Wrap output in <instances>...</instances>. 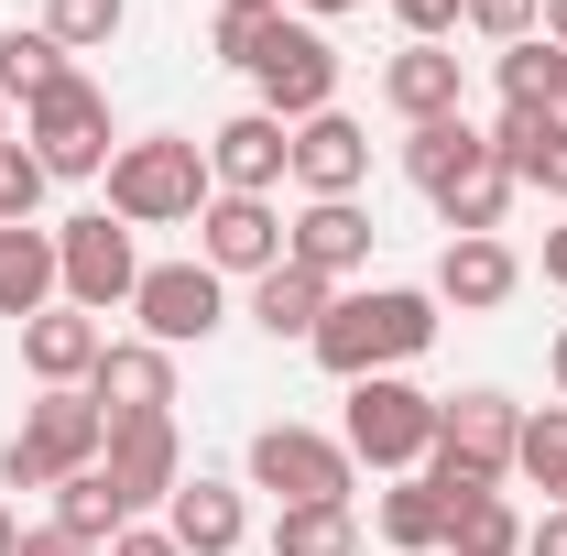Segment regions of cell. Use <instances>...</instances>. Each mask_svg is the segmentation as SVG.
Listing matches in <instances>:
<instances>
[{
  "mask_svg": "<svg viewBox=\"0 0 567 556\" xmlns=\"http://www.w3.org/2000/svg\"><path fill=\"white\" fill-rule=\"evenodd\" d=\"M87 404H99L110 425L175 415V349H153V339H110V349H99V371H87Z\"/></svg>",
  "mask_w": 567,
  "mask_h": 556,
  "instance_id": "13",
  "label": "cell"
},
{
  "mask_svg": "<svg viewBox=\"0 0 567 556\" xmlns=\"http://www.w3.org/2000/svg\"><path fill=\"white\" fill-rule=\"evenodd\" d=\"M99 447H110V415L87 393H33V415L0 447V491H55L76 470H99Z\"/></svg>",
  "mask_w": 567,
  "mask_h": 556,
  "instance_id": "5",
  "label": "cell"
},
{
  "mask_svg": "<svg viewBox=\"0 0 567 556\" xmlns=\"http://www.w3.org/2000/svg\"><path fill=\"white\" fill-rule=\"evenodd\" d=\"M11 546H22V524H11V502H0V556H11Z\"/></svg>",
  "mask_w": 567,
  "mask_h": 556,
  "instance_id": "44",
  "label": "cell"
},
{
  "mask_svg": "<svg viewBox=\"0 0 567 556\" xmlns=\"http://www.w3.org/2000/svg\"><path fill=\"white\" fill-rule=\"evenodd\" d=\"M447 556H524V513L502 491H458L447 502Z\"/></svg>",
  "mask_w": 567,
  "mask_h": 556,
  "instance_id": "28",
  "label": "cell"
},
{
  "mask_svg": "<svg viewBox=\"0 0 567 556\" xmlns=\"http://www.w3.org/2000/svg\"><path fill=\"white\" fill-rule=\"evenodd\" d=\"M99 481L121 491V513H153V502H175V481H186V447H175V415L110 425V447H99Z\"/></svg>",
  "mask_w": 567,
  "mask_h": 556,
  "instance_id": "12",
  "label": "cell"
},
{
  "mask_svg": "<svg viewBox=\"0 0 567 556\" xmlns=\"http://www.w3.org/2000/svg\"><path fill=\"white\" fill-rule=\"evenodd\" d=\"M0 142H11V99H0Z\"/></svg>",
  "mask_w": 567,
  "mask_h": 556,
  "instance_id": "46",
  "label": "cell"
},
{
  "mask_svg": "<svg viewBox=\"0 0 567 556\" xmlns=\"http://www.w3.org/2000/svg\"><path fill=\"white\" fill-rule=\"evenodd\" d=\"M99 349H110V328H99V317H76V306H44V317L22 328V371H33L44 393H87Z\"/></svg>",
  "mask_w": 567,
  "mask_h": 556,
  "instance_id": "17",
  "label": "cell"
},
{
  "mask_svg": "<svg viewBox=\"0 0 567 556\" xmlns=\"http://www.w3.org/2000/svg\"><path fill=\"white\" fill-rule=\"evenodd\" d=\"M458 22H470L481 44H524V33L546 22V0H458Z\"/></svg>",
  "mask_w": 567,
  "mask_h": 556,
  "instance_id": "35",
  "label": "cell"
},
{
  "mask_svg": "<svg viewBox=\"0 0 567 556\" xmlns=\"http://www.w3.org/2000/svg\"><path fill=\"white\" fill-rule=\"evenodd\" d=\"M22 142H33V164L55 175V186H87V175H110V99L87 87V76H66V87H44L33 110H22Z\"/></svg>",
  "mask_w": 567,
  "mask_h": 556,
  "instance_id": "8",
  "label": "cell"
},
{
  "mask_svg": "<svg viewBox=\"0 0 567 556\" xmlns=\"http://www.w3.org/2000/svg\"><path fill=\"white\" fill-rule=\"evenodd\" d=\"M164 535H175L186 556H229L240 535H251V513H240V491H229V481L197 470V481H175V502H164Z\"/></svg>",
  "mask_w": 567,
  "mask_h": 556,
  "instance_id": "23",
  "label": "cell"
},
{
  "mask_svg": "<svg viewBox=\"0 0 567 556\" xmlns=\"http://www.w3.org/2000/svg\"><path fill=\"white\" fill-rule=\"evenodd\" d=\"M393 22H404V44H447L458 33V0H393Z\"/></svg>",
  "mask_w": 567,
  "mask_h": 556,
  "instance_id": "36",
  "label": "cell"
},
{
  "mask_svg": "<svg viewBox=\"0 0 567 556\" xmlns=\"http://www.w3.org/2000/svg\"><path fill=\"white\" fill-rule=\"evenodd\" d=\"M121 22H132V0H44V33H55L66 55H99V44H121Z\"/></svg>",
  "mask_w": 567,
  "mask_h": 556,
  "instance_id": "32",
  "label": "cell"
},
{
  "mask_svg": "<svg viewBox=\"0 0 567 556\" xmlns=\"http://www.w3.org/2000/svg\"><path fill=\"white\" fill-rule=\"evenodd\" d=\"M481 164H492V132H481L470 110H458V121H415V132H404V175H415L425 197H458Z\"/></svg>",
  "mask_w": 567,
  "mask_h": 556,
  "instance_id": "20",
  "label": "cell"
},
{
  "mask_svg": "<svg viewBox=\"0 0 567 556\" xmlns=\"http://www.w3.org/2000/svg\"><path fill=\"white\" fill-rule=\"evenodd\" d=\"M55 524H66L76 546H99V556H110V535H121L132 513H121V491L99 481V470H76V481H55Z\"/></svg>",
  "mask_w": 567,
  "mask_h": 556,
  "instance_id": "29",
  "label": "cell"
},
{
  "mask_svg": "<svg viewBox=\"0 0 567 556\" xmlns=\"http://www.w3.org/2000/svg\"><path fill=\"white\" fill-rule=\"evenodd\" d=\"M546 371H557V404H567V328H557V349H546Z\"/></svg>",
  "mask_w": 567,
  "mask_h": 556,
  "instance_id": "43",
  "label": "cell"
},
{
  "mask_svg": "<svg viewBox=\"0 0 567 556\" xmlns=\"http://www.w3.org/2000/svg\"><path fill=\"white\" fill-rule=\"evenodd\" d=\"M371 524H382V546H393V556H425V546H447V491L425 481V470H404V481L371 502Z\"/></svg>",
  "mask_w": 567,
  "mask_h": 556,
  "instance_id": "25",
  "label": "cell"
},
{
  "mask_svg": "<svg viewBox=\"0 0 567 556\" xmlns=\"http://www.w3.org/2000/svg\"><path fill=\"white\" fill-rule=\"evenodd\" d=\"M110 556H186V546H175L164 524H121V535H110Z\"/></svg>",
  "mask_w": 567,
  "mask_h": 556,
  "instance_id": "37",
  "label": "cell"
},
{
  "mask_svg": "<svg viewBox=\"0 0 567 556\" xmlns=\"http://www.w3.org/2000/svg\"><path fill=\"white\" fill-rule=\"evenodd\" d=\"M284 262H306L317 284H350L360 262H371V218H360V197H306V208L284 218Z\"/></svg>",
  "mask_w": 567,
  "mask_h": 556,
  "instance_id": "15",
  "label": "cell"
},
{
  "mask_svg": "<svg viewBox=\"0 0 567 556\" xmlns=\"http://www.w3.org/2000/svg\"><path fill=\"white\" fill-rule=\"evenodd\" d=\"M513 284H524V262H513L502 240H447V251H436V306H458V317L513 306Z\"/></svg>",
  "mask_w": 567,
  "mask_h": 556,
  "instance_id": "22",
  "label": "cell"
},
{
  "mask_svg": "<svg viewBox=\"0 0 567 556\" xmlns=\"http://www.w3.org/2000/svg\"><path fill=\"white\" fill-rule=\"evenodd\" d=\"M513 470L546 491V502H567V404H546V415H524V447H513Z\"/></svg>",
  "mask_w": 567,
  "mask_h": 556,
  "instance_id": "33",
  "label": "cell"
},
{
  "mask_svg": "<svg viewBox=\"0 0 567 556\" xmlns=\"http://www.w3.org/2000/svg\"><path fill=\"white\" fill-rule=\"evenodd\" d=\"M274 556H360V513L328 502V513H274Z\"/></svg>",
  "mask_w": 567,
  "mask_h": 556,
  "instance_id": "31",
  "label": "cell"
},
{
  "mask_svg": "<svg viewBox=\"0 0 567 556\" xmlns=\"http://www.w3.org/2000/svg\"><path fill=\"white\" fill-rule=\"evenodd\" d=\"M382 99L404 110V132H415V121H458V110H470V66H458L447 44H404V55L382 66Z\"/></svg>",
  "mask_w": 567,
  "mask_h": 556,
  "instance_id": "19",
  "label": "cell"
},
{
  "mask_svg": "<svg viewBox=\"0 0 567 556\" xmlns=\"http://www.w3.org/2000/svg\"><path fill=\"white\" fill-rule=\"evenodd\" d=\"M197 262H208L218 284H229V274L262 284L284 262V208H274V197H208V208H197Z\"/></svg>",
  "mask_w": 567,
  "mask_h": 556,
  "instance_id": "11",
  "label": "cell"
},
{
  "mask_svg": "<svg viewBox=\"0 0 567 556\" xmlns=\"http://www.w3.org/2000/svg\"><path fill=\"white\" fill-rule=\"evenodd\" d=\"M208 197H218L208 142H186V132H142L110 153V218L121 229H197Z\"/></svg>",
  "mask_w": 567,
  "mask_h": 556,
  "instance_id": "3",
  "label": "cell"
},
{
  "mask_svg": "<svg viewBox=\"0 0 567 556\" xmlns=\"http://www.w3.org/2000/svg\"><path fill=\"white\" fill-rule=\"evenodd\" d=\"M44 306H66L55 229H44V218H33V229H0V317H11V328H33Z\"/></svg>",
  "mask_w": 567,
  "mask_h": 556,
  "instance_id": "21",
  "label": "cell"
},
{
  "mask_svg": "<svg viewBox=\"0 0 567 556\" xmlns=\"http://www.w3.org/2000/svg\"><path fill=\"white\" fill-rule=\"evenodd\" d=\"M513 447H524V404L513 393H492V382L481 393H447L436 404V447H425V481L447 491V502L458 491H502Z\"/></svg>",
  "mask_w": 567,
  "mask_h": 556,
  "instance_id": "4",
  "label": "cell"
},
{
  "mask_svg": "<svg viewBox=\"0 0 567 556\" xmlns=\"http://www.w3.org/2000/svg\"><path fill=\"white\" fill-rule=\"evenodd\" d=\"M218 66L251 76L284 132L317 121V110H339V44L306 11H218Z\"/></svg>",
  "mask_w": 567,
  "mask_h": 556,
  "instance_id": "1",
  "label": "cell"
},
{
  "mask_svg": "<svg viewBox=\"0 0 567 556\" xmlns=\"http://www.w3.org/2000/svg\"><path fill=\"white\" fill-rule=\"evenodd\" d=\"M546 284L567 295V229H546Z\"/></svg>",
  "mask_w": 567,
  "mask_h": 556,
  "instance_id": "40",
  "label": "cell"
},
{
  "mask_svg": "<svg viewBox=\"0 0 567 556\" xmlns=\"http://www.w3.org/2000/svg\"><path fill=\"white\" fill-rule=\"evenodd\" d=\"M492 153L513 186H535V197H557L567 208V110H502L492 121Z\"/></svg>",
  "mask_w": 567,
  "mask_h": 556,
  "instance_id": "18",
  "label": "cell"
},
{
  "mask_svg": "<svg viewBox=\"0 0 567 556\" xmlns=\"http://www.w3.org/2000/svg\"><path fill=\"white\" fill-rule=\"evenodd\" d=\"M360 175H371V132H360L350 110L295 121V186L306 197H360Z\"/></svg>",
  "mask_w": 567,
  "mask_h": 556,
  "instance_id": "16",
  "label": "cell"
},
{
  "mask_svg": "<svg viewBox=\"0 0 567 556\" xmlns=\"http://www.w3.org/2000/svg\"><path fill=\"white\" fill-rule=\"evenodd\" d=\"M218 11H284V0H218Z\"/></svg>",
  "mask_w": 567,
  "mask_h": 556,
  "instance_id": "45",
  "label": "cell"
},
{
  "mask_svg": "<svg viewBox=\"0 0 567 556\" xmlns=\"http://www.w3.org/2000/svg\"><path fill=\"white\" fill-rule=\"evenodd\" d=\"M132 317H142L153 349H208L218 328H229V284H218L208 262H142Z\"/></svg>",
  "mask_w": 567,
  "mask_h": 556,
  "instance_id": "9",
  "label": "cell"
},
{
  "mask_svg": "<svg viewBox=\"0 0 567 556\" xmlns=\"http://www.w3.org/2000/svg\"><path fill=\"white\" fill-rule=\"evenodd\" d=\"M502 110H567V55L546 33H524V44H502Z\"/></svg>",
  "mask_w": 567,
  "mask_h": 556,
  "instance_id": "27",
  "label": "cell"
},
{
  "mask_svg": "<svg viewBox=\"0 0 567 556\" xmlns=\"http://www.w3.org/2000/svg\"><path fill=\"white\" fill-rule=\"evenodd\" d=\"M55 274H66V306L76 317H110V306H132V284H142V251H132V229L110 208H87L55 229Z\"/></svg>",
  "mask_w": 567,
  "mask_h": 556,
  "instance_id": "10",
  "label": "cell"
},
{
  "mask_svg": "<svg viewBox=\"0 0 567 556\" xmlns=\"http://www.w3.org/2000/svg\"><path fill=\"white\" fill-rule=\"evenodd\" d=\"M44 164H33V142H0V229H33V208H44Z\"/></svg>",
  "mask_w": 567,
  "mask_h": 556,
  "instance_id": "34",
  "label": "cell"
},
{
  "mask_svg": "<svg viewBox=\"0 0 567 556\" xmlns=\"http://www.w3.org/2000/svg\"><path fill=\"white\" fill-rule=\"evenodd\" d=\"M502 208H513V175H502V153L458 186V197H436V218H447V240H502Z\"/></svg>",
  "mask_w": 567,
  "mask_h": 556,
  "instance_id": "30",
  "label": "cell"
},
{
  "mask_svg": "<svg viewBox=\"0 0 567 556\" xmlns=\"http://www.w3.org/2000/svg\"><path fill=\"white\" fill-rule=\"evenodd\" d=\"M328 306H339V284H317L306 262H274V274L251 284V328H262V339H317Z\"/></svg>",
  "mask_w": 567,
  "mask_h": 556,
  "instance_id": "24",
  "label": "cell"
},
{
  "mask_svg": "<svg viewBox=\"0 0 567 556\" xmlns=\"http://www.w3.org/2000/svg\"><path fill=\"white\" fill-rule=\"evenodd\" d=\"M524 556H567V502H546V524H524Z\"/></svg>",
  "mask_w": 567,
  "mask_h": 556,
  "instance_id": "38",
  "label": "cell"
},
{
  "mask_svg": "<svg viewBox=\"0 0 567 556\" xmlns=\"http://www.w3.org/2000/svg\"><path fill=\"white\" fill-rule=\"evenodd\" d=\"M11 556H99V546H76L66 524H44V535H22V546H11Z\"/></svg>",
  "mask_w": 567,
  "mask_h": 556,
  "instance_id": "39",
  "label": "cell"
},
{
  "mask_svg": "<svg viewBox=\"0 0 567 556\" xmlns=\"http://www.w3.org/2000/svg\"><path fill=\"white\" fill-rule=\"evenodd\" d=\"M66 44H55V33H44V22H11V33H0V99H22V110H33V99H44V87H66Z\"/></svg>",
  "mask_w": 567,
  "mask_h": 556,
  "instance_id": "26",
  "label": "cell"
},
{
  "mask_svg": "<svg viewBox=\"0 0 567 556\" xmlns=\"http://www.w3.org/2000/svg\"><path fill=\"white\" fill-rule=\"evenodd\" d=\"M295 11H306V22H339V11H360V0H295Z\"/></svg>",
  "mask_w": 567,
  "mask_h": 556,
  "instance_id": "42",
  "label": "cell"
},
{
  "mask_svg": "<svg viewBox=\"0 0 567 556\" xmlns=\"http://www.w3.org/2000/svg\"><path fill=\"white\" fill-rule=\"evenodd\" d=\"M339 447L371 459V470H425V447H436V393H415L404 371H382V382H350V425H339Z\"/></svg>",
  "mask_w": 567,
  "mask_h": 556,
  "instance_id": "7",
  "label": "cell"
},
{
  "mask_svg": "<svg viewBox=\"0 0 567 556\" xmlns=\"http://www.w3.org/2000/svg\"><path fill=\"white\" fill-rule=\"evenodd\" d=\"M425 339H436V295H415V284H371V295H339L306 349H317V371H339V382H382V371H404Z\"/></svg>",
  "mask_w": 567,
  "mask_h": 556,
  "instance_id": "2",
  "label": "cell"
},
{
  "mask_svg": "<svg viewBox=\"0 0 567 556\" xmlns=\"http://www.w3.org/2000/svg\"><path fill=\"white\" fill-rule=\"evenodd\" d=\"M208 175H218V197H274L284 175H295V132H284L274 110H240V121L208 132Z\"/></svg>",
  "mask_w": 567,
  "mask_h": 556,
  "instance_id": "14",
  "label": "cell"
},
{
  "mask_svg": "<svg viewBox=\"0 0 567 556\" xmlns=\"http://www.w3.org/2000/svg\"><path fill=\"white\" fill-rule=\"evenodd\" d=\"M251 491H274L284 513H328V502L360 491V459L339 436H317V425H262L251 436Z\"/></svg>",
  "mask_w": 567,
  "mask_h": 556,
  "instance_id": "6",
  "label": "cell"
},
{
  "mask_svg": "<svg viewBox=\"0 0 567 556\" xmlns=\"http://www.w3.org/2000/svg\"><path fill=\"white\" fill-rule=\"evenodd\" d=\"M535 33H546V44L567 55V0H546V22H535Z\"/></svg>",
  "mask_w": 567,
  "mask_h": 556,
  "instance_id": "41",
  "label": "cell"
}]
</instances>
